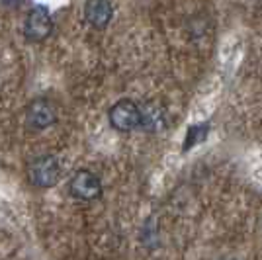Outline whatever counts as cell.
<instances>
[{"instance_id": "obj_1", "label": "cell", "mask_w": 262, "mask_h": 260, "mask_svg": "<svg viewBox=\"0 0 262 260\" xmlns=\"http://www.w3.org/2000/svg\"><path fill=\"white\" fill-rule=\"evenodd\" d=\"M28 178L37 188H51L61 178V164L53 155H41L32 161L28 168Z\"/></svg>"}, {"instance_id": "obj_2", "label": "cell", "mask_w": 262, "mask_h": 260, "mask_svg": "<svg viewBox=\"0 0 262 260\" xmlns=\"http://www.w3.org/2000/svg\"><path fill=\"white\" fill-rule=\"evenodd\" d=\"M108 118L116 131H133L141 125V108L133 100H120L110 108Z\"/></svg>"}, {"instance_id": "obj_3", "label": "cell", "mask_w": 262, "mask_h": 260, "mask_svg": "<svg viewBox=\"0 0 262 260\" xmlns=\"http://www.w3.org/2000/svg\"><path fill=\"white\" fill-rule=\"evenodd\" d=\"M53 32V20L49 16L47 8L43 6H35L30 14L26 16L24 22V33L30 41H43Z\"/></svg>"}, {"instance_id": "obj_4", "label": "cell", "mask_w": 262, "mask_h": 260, "mask_svg": "<svg viewBox=\"0 0 262 260\" xmlns=\"http://www.w3.org/2000/svg\"><path fill=\"white\" fill-rule=\"evenodd\" d=\"M71 194L78 200H96L102 194V184L98 176L90 170H78L69 182Z\"/></svg>"}, {"instance_id": "obj_5", "label": "cell", "mask_w": 262, "mask_h": 260, "mask_svg": "<svg viewBox=\"0 0 262 260\" xmlns=\"http://www.w3.org/2000/svg\"><path fill=\"white\" fill-rule=\"evenodd\" d=\"M28 125L33 129H45L57 121V110L47 98H35L28 106Z\"/></svg>"}, {"instance_id": "obj_6", "label": "cell", "mask_w": 262, "mask_h": 260, "mask_svg": "<svg viewBox=\"0 0 262 260\" xmlns=\"http://www.w3.org/2000/svg\"><path fill=\"white\" fill-rule=\"evenodd\" d=\"M112 4L110 0H86L84 4V16L92 28L104 30L112 20Z\"/></svg>"}, {"instance_id": "obj_7", "label": "cell", "mask_w": 262, "mask_h": 260, "mask_svg": "<svg viewBox=\"0 0 262 260\" xmlns=\"http://www.w3.org/2000/svg\"><path fill=\"white\" fill-rule=\"evenodd\" d=\"M141 108V125L145 131H149V133H157V131L164 129V125H166V112L161 104H157V102H145Z\"/></svg>"}]
</instances>
